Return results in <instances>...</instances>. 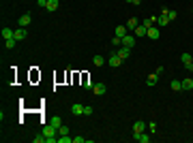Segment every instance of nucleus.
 <instances>
[{"label":"nucleus","mask_w":193,"mask_h":143,"mask_svg":"<svg viewBox=\"0 0 193 143\" xmlns=\"http://www.w3.org/2000/svg\"><path fill=\"white\" fill-rule=\"evenodd\" d=\"M148 130H150V132H157V124H155V122H150V124H148Z\"/></svg>","instance_id":"obj_32"},{"label":"nucleus","mask_w":193,"mask_h":143,"mask_svg":"<svg viewBox=\"0 0 193 143\" xmlns=\"http://www.w3.org/2000/svg\"><path fill=\"white\" fill-rule=\"evenodd\" d=\"M49 124H52V126H56V128H60V126H62V118L54 115V118H49Z\"/></svg>","instance_id":"obj_22"},{"label":"nucleus","mask_w":193,"mask_h":143,"mask_svg":"<svg viewBox=\"0 0 193 143\" xmlns=\"http://www.w3.org/2000/svg\"><path fill=\"white\" fill-rule=\"evenodd\" d=\"M133 139H135L137 143H150V141H152V137H148L146 132H137V135H133Z\"/></svg>","instance_id":"obj_7"},{"label":"nucleus","mask_w":193,"mask_h":143,"mask_svg":"<svg viewBox=\"0 0 193 143\" xmlns=\"http://www.w3.org/2000/svg\"><path fill=\"white\" fill-rule=\"evenodd\" d=\"M105 62H108V60H105V56H101V54H99V56H95V58H92V64H95V66H103Z\"/></svg>","instance_id":"obj_17"},{"label":"nucleus","mask_w":193,"mask_h":143,"mask_svg":"<svg viewBox=\"0 0 193 143\" xmlns=\"http://www.w3.org/2000/svg\"><path fill=\"white\" fill-rule=\"evenodd\" d=\"M185 66V71H189V73H193V60H189V62H185L182 64Z\"/></svg>","instance_id":"obj_28"},{"label":"nucleus","mask_w":193,"mask_h":143,"mask_svg":"<svg viewBox=\"0 0 193 143\" xmlns=\"http://www.w3.org/2000/svg\"><path fill=\"white\" fill-rule=\"evenodd\" d=\"M71 113H73V115H84V105L73 103V105H71Z\"/></svg>","instance_id":"obj_9"},{"label":"nucleus","mask_w":193,"mask_h":143,"mask_svg":"<svg viewBox=\"0 0 193 143\" xmlns=\"http://www.w3.org/2000/svg\"><path fill=\"white\" fill-rule=\"evenodd\" d=\"M155 73H157L159 77H161V75H163V73H165V69H163V66H159V69H157V71H155Z\"/></svg>","instance_id":"obj_36"},{"label":"nucleus","mask_w":193,"mask_h":143,"mask_svg":"<svg viewBox=\"0 0 193 143\" xmlns=\"http://www.w3.org/2000/svg\"><path fill=\"white\" fill-rule=\"evenodd\" d=\"M169 88H172L174 92H182V81H178V79H174V81L169 84Z\"/></svg>","instance_id":"obj_20"},{"label":"nucleus","mask_w":193,"mask_h":143,"mask_svg":"<svg viewBox=\"0 0 193 143\" xmlns=\"http://www.w3.org/2000/svg\"><path fill=\"white\" fill-rule=\"evenodd\" d=\"M13 38H15L17 43H19V41H26V38H28V30H26V28H17L15 34H13Z\"/></svg>","instance_id":"obj_4"},{"label":"nucleus","mask_w":193,"mask_h":143,"mask_svg":"<svg viewBox=\"0 0 193 143\" xmlns=\"http://www.w3.org/2000/svg\"><path fill=\"white\" fill-rule=\"evenodd\" d=\"M133 34H135V36H146V34H148V28H144V26L140 24L135 30H133Z\"/></svg>","instance_id":"obj_16"},{"label":"nucleus","mask_w":193,"mask_h":143,"mask_svg":"<svg viewBox=\"0 0 193 143\" xmlns=\"http://www.w3.org/2000/svg\"><path fill=\"white\" fill-rule=\"evenodd\" d=\"M157 24V17H155V15H150V17H146L144 22H142V26H144V28H152V26Z\"/></svg>","instance_id":"obj_13"},{"label":"nucleus","mask_w":193,"mask_h":143,"mask_svg":"<svg viewBox=\"0 0 193 143\" xmlns=\"http://www.w3.org/2000/svg\"><path fill=\"white\" fill-rule=\"evenodd\" d=\"M127 2H131V4H140L142 0H127Z\"/></svg>","instance_id":"obj_37"},{"label":"nucleus","mask_w":193,"mask_h":143,"mask_svg":"<svg viewBox=\"0 0 193 143\" xmlns=\"http://www.w3.org/2000/svg\"><path fill=\"white\" fill-rule=\"evenodd\" d=\"M116 54H118V58H120L122 62H124V60H127L129 56H131V47H124V45H122V47H118V49H116Z\"/></svg>","instance_id":"obj_5"},{"label":"nucleus","mask_w":193,"mask_h":143,"mask_svg":"<svg viewBox=\"0 0 193 143\" xmlns=\"http://www.w3.org/2000/svg\"><path fill=\"white\" fill-rule=\"evenodd\" d=\"M32 141H35V143H45V135H43V132H41V135H36Z\"/></svg>","instance_id":"obj_27"},{"label":"nucleus","mask_w":193,"mask_h":143,"mask_svg":"<svg viewBox=\"0 0 193 143\" xmlns=\"http://www.w3.org/2000/svg\"><path fill=\"white\" fill-rule=\"evenodd\" d=\"M92 111H95L92 107H84V115H92Z\"/></svg>","instance_id":"obj_34"},{"label":"nucleus","mask_w":193,"mask_h":143,"mask_svg":"<svg viewBox=\"0 0 193 143\" xmlns=\"http://www.w3.org/2000/svg\"><path fill=\"white\" fill-rule=\"evenodd\" d=\"M112 45H114L116 49L122 47V38H120V36H114V38H112Z\"/></svg>","instance_id":"obj_26"},{"label":"nucleus","mask_w":193,"mask_h":143,"mask_svg":"<svg viewBox=\"0 0 193 143\" xmlns=\"http://www.w3.org/2000/svg\"><path fill=\"white\" fill-rule=\"evenodd\" d=\"M73 143H86V137H73Z\"/></svg>","instance_id":"obj_31"},{"label":"nucleus","mask_w":193,"mask_h":143,"mask_svg":"<svg viewBox=\"0 0 193 143\" xmlns=\"http://www.w3.org/2000/svg\"><path fill=\"white\" fill-rule=\"evenodd\" d=\"M45 143H58V137H45Z\"/></svg>","instance_id":"obj_30"},{"label":"nucleus","mask_w":193,"mask_h":143,"mask_svg":"<svg viewBox=\"0 0 193 143\" xmlns=\"http://www.w3.org/2000/svg\"><path fill=\"white\" fill-rule=\"evenodd\" d=\"M148 38H152V41H157L159 38V26H152V28H148Z\"/></svg>","instance_id":"obj_12"},{"label":"nucleus","mask_w":193,"mask_h":143,"mask_svg":"<svg viewBox=\"0 0 193 143\" xmlns=\"http://www.w3.org/2000/svg\"><path fill=\"white\" fill-rule=\"evenodd\" d=\"M157 81H159V75H157V73H152V75L146 79V85H157Z\"/></svg>","instance_id":"obj_21"},{"label":"nucleus","mask_w":193,"mask_h":143,"mask_svg":"<svg viewBox=\"0 0 193 143\" xmlns=\"http://www.w3.org/2000/svg\"><path fill=\"white\" fill-rule=\"evenodd\" d=\"M13 34H15V30H11V28H7V26L2 28V38H4V41H7V38H13Z\"/></svg>","instance_id":"obj_19"},{"label":"nucleus","mask_w":193,"mask_h":143,"mask_svg":"<svg viewBox=\"0 0 193 143\" xmlns=\"http://www.w3.org/2000/svg\"><path fill=\"white\" fill-rule=\"evenodd\" d=\"M169 22H172V19H169L168 15H159V17H157V26H159V28H163V26H168Z\"/></svg>","instance_id":"obj_15"},{"label":"nucleus","mask_w":193,"mask_h":143,"mask_svg":"<svg viewBox=\"0 0 193 143\" xmlns=\"http://www.w3.org/2000/svg\"><path fill=\"white\" fill-rule=\"evenodd\" d=\"M58 7H60V0H47V9L49 13H54V11H58Z\"/></svg>","instance_id":"obj_10"},{"label":"nucleus","mask_w":193,"mask_h":143,"mask_svg":"<svg viewBox=\"0 0 193 143\" xmlns=\"http://www.w3.org/2000/svg\"><path fill=\"white\" fill-rule=\"evenodd\" d=\"M60 135H69V126H64V124H62L60 128H58V137H60Z\"/></svg>","instance_id":"obj_29"},{"label":"nucleus","mask_w":193,"mask_h":143,"mask_svg":"<svg viewBox=\"0 0 193 143\" xmlns=\"http://www.w3.org/2000/svg\"><path fill=\"white\" fill-rule=\"evenodd\" d=\"M137 26H140V22H137V19H135V17H131V19H129V22H127V30H129V32H133V30H135V28H137Z\"/></svg>","instance_id":"obj_18"},{"label":"nucleus","mask_w":193,"mask_h":143,"mask_svg":"<svg viewBox=\"0 0 193 143\" xmlns=\"http://www.w3.org/2000/svg\"><path fill=\"white\" fill-rule=\"evenodd\" d=\"M168 17H169V19H176L178 15H176V11H168Z\"/></svg>","instance_id":"obj_35"},{"label":"nucleus","mask_w":193,"mask_h":143,"mask_svg":"<svg viewBox=\"0 0 193 143\" xmlns=\"http://www.w3.org/2000/svg\"><path fill=\"white\" fill-rule=\"evenodd\" d=\"M92 92H95L96 96H103L105 92H108V85H105V84H95V85H92Z\"/></svg>","instance_id":"obj_8"},{"label":"nucleus","mask_w":193,"mask_h":143,"mask_svg":"<svg viewBox=\"0 0 193 143\" xmlns=\"http://www.w3.org/2000/svg\"><path fill=\"white\" fill-rule=\"evenodd\" d=\"M148 128V124H146L144 120H137L135 124H133V135H137V132H144Z\"/></svg>","instance_id":"obj_6"},{"label":"nucleus","mask_w":193,"mask_h":143,"mask_svg":"<svg viewBox=\"0 0 193 143\" xmlns=\"http://www.w3.org/2000/svg\"><path fill=\"white\" fill-rule=\"evenodd\" d=\"M108 64L112 66V69H118V66L122 64V60L118 58V54H116V51H114V54H109V56H108Z\"/></svg>","instance_id":"obj_1"},{"label":"nucleus","mask_w":193,"mask_h":143,"mask_svg":"<svg viewBox=\"0 0 193 143\" xmlns=\"http://www.w3.org/2000/svg\"><path fill=\"white\" fill-rule=\"evenodd\" d=\"M135 43H137V36L135 34H124L122 36V45H124V47H135Z\"/></svg>","instance_id":"obj_2"},{"label":"nucleus","mask_w":193,"mask_h":143,"mask_svg":"<svg viewBox=\"0 0 193 143\" xmlns=\"http://www.w3.org/2000/svg\"><path fill=\"white\" fill-rule=\"evenodd\" d=\"M43 135H45V137H58V128H56V126H52V124H45V126H43Z\"/></svg>","instance_id":"obj_3"},{"label":"nucleus","mask_w":193,"mask_h":143,"mask_svg":"<svg viewBox=\"0 0 193 143\" xmlns=\"http://www.w3.org/2000/svg\"><path fill=\"white\" fill-rule=\"evenodd\" d=\"M15 45H17L15 38H7V41H4V47H7V49H15Z\"/></svg>","instance_id":"obj_24"},{"label":"nucleus","mask_w":193,"mask_h":143,"mask_svg":"<svg viewBox=\"0 0 193 143\" xmlns=\"http://www.w3.org/2000/svg\"><path fill=\"white\" fill-rule=\"evenodd\" d=\"M36 4H39L41 9H45V7H47V0H36Z\"/></svg>","instance_id":"obj_33"},{"label":"nucleus","mask_w":193,"mask_h":143,"mask_svg":"<svg viewBox=\"0 0 193 143\" xmlns=\"http://www.w3.org/2000/svg\"><path fill=\"white\" fill-rule=\"evenodd\" d=\"M30 22H32V15H30V13L22 15V17H19V28H26V26L30 24Z\"/></svg>","instance_id":"obj_11"},{"label":"nucleus","mask_w":193,"mask_h":143,"mask_svg":"<svg viewBox=\"0 0 193 143\" xmlns=\"http://www.w3.org/2000/svg\"><path fill=\"white\" fill-rule=\"evenodd\" d=\"M58 143H73V137H69V135H60V137H58Z\"/></svg>","instance_id":"obj_25"},{"label":"nucleus","mask_w":193,"mask_h":143,"mask_svg":"<svg viewBox=\"0 0 193 143\" xmlns=\"http://www.w3.org/2000/svg\"><path fill=\"white\" fill-rule=\"evenodd\" d=\"M124 34H129V30H127V26H116V30H114V36H124Z\"/></svg>","instance_id":"obj_14"},{"label":"nucleus","mask_w":193,"mask_h":143,"mask_svg":"<svg viewBox=\"0 0 193 143\" xmlns=\"http://www.w3.org/2000/svg\"><path fill=\"white\" fill-rule=\"evenodd\" d=\"M182 90H193V79H191V77L182 79Z\"/></svg>","instance_id":"obj_23"}]
</instances>
